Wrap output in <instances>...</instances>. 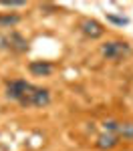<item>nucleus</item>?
Segmentation results:
<instances>
[{
    "label": "nucleus",
    "mask_w": 133,
    "mask_h": 151,
    "mask_svg": "<svg viewBox=\"0 0 133 151\" xmlns=\"http://www.w3.org/2000/svg\"><path fill=\"white\" fill-rule=\"evenodd\" d=\"M81 32H83L87 38H91V40H95V38H101V36L105 35V28H103V24L95 20V18H85L83 22H81Z\"/></svg>",
    "instance_id": "4"
},
{
    "label": "nucleus",
    "mask_w": 133,
    "mask_h": 151,
    "mask_svg": "<svg viewBox=\"0 0 133 151\" xmlns=\"http://www.w3.org/2000/svg\"><path fill=\"white\" fill-rule=\"evenodd\" d=\"M18 22H20L18 14H0V28H10Z\"/></svg>",
    "instance_id": "9"
},
{
    "label": "nucleus",
    "mask_w": 133,
    "mask_h": 151,
    "mask_svg": "<svg viewBox=\"0 0 133 151\" xmlns=\"http://www.w3.org/2000/svg\"><path fill=\"white\" fill-rule=\"evenodd\" d=\"M95 145L99 149H115L117 145H119V137L117 135H113V133H101L99 137H97Z\"/></svg>",
    "instance_id": "7"
},
{
    "label": "nucleus",
    "mask_w": 133,
    "mask_h": 151,
    "mask_svg": "<svg viewBox=\"0 0 133 151\" xmlns=\"http://www.w3.org/2000/svg\"><path fill=\"white\" fill-rule=\"evenodd\" d=\"M8 50L24 52V50H28V40H26L20 32L12 30V32H8Z\"/></svg>",
    "instance_id": "5"
},
{
    "label": "nucleus",
    "mask_w": 133,
    "mask_h": 151,
    "mask_svg": "<svg viewBox=\"0 0 133 151\" xmlns=\"http://www.w3.org/2000/svg\"><path fill=\"white\" fill-rule=\"evenodd\" d=\"M28 70L35 77H48L55 70V67L50 63H47V60H32V63H28Z\"/></svg>",
    "instance_id": "6"
},
{
    "label": "nucleus",
    "mask_w": 133,
    "mask_h": 151,
    "mask_svg": "<svg viewBox=\"0 0 133 151\" xmlns=\"http://www.w3.org/2000/svg\"><path fill=\"white\" fill-rule=\"evenodd\" d=\"M115 135L119 139H133V121H119Z\"/></svg>",
    "instance_id": "8"
},
{
    "label": "nucleus",
    "mask_w": 133,
    "mask_h": 151,
    "mask_svg": "<svg viewBox=\"0 0 133 151\" xmlns=\"http://www.w3.org/2000/svg\"><path fill=\"white\" fill-rule=\"evenodd\" d=\"M0 6H4V8H18V6H26V2H22V0H2Z\"/></svg>",
    "instance_id": "10"
},
{
    "label": "nucleus",
    "mask_w": 133,
    "mask_h": 151,
    "mask_svg": "<svg viewBox=\"0 0 133 151\" xmlns=\"http://www.w3.org/2000/svg\"><path fill=\"white\" fill-rule=\"evenodd\" d=\"M30 85H32V83L24 81V79H14V81H8V83H6V97H8L10 101L20 103V101L24 99V95L28 93Z\"/></svg>",
    "instance_id": "3"
},
{
    "label": "nucleus",
    "mask_w": 133,
    "mask_h": 151,
    "mask_svg": "<svg viewBox=\"0 0 133 151\" xmlns=\"http://www.w3.org/2000/svg\"><path fill=\"white\" fill-rule=\"evenodd\" d=\"M101 55L107 60H123L131 55V45L125 40H109L101 45Z\"/></svg>",
    "instance_id": "1"
},
{
    "label": "nucleus",
    "mask_w": 133,
    "mask_h": 151,
    "mask_svg": "<svg viewBox=\"0 0 133 151\" xmlns=\"http://www.w3.org/2000/svg\"><path fill=\"white\" fill-rule=\"evenodd\" d=\"M48 103H50V91L42 89V87H36V85H30L28 93L20 101L22 107H47Z\"/></svg>",
    "instance_id": "2"
},
{
    "label": "nucleus",
    "mask_w": 133,
    "mask_h": 151,
    "mask_svg": "<svg viewBox=\"0 0 133 151\" xmlns=\"http://www.w3.org/2000/svg\"><path fill=\"white\" fill-rule=\"evenodd\" d=\"M107 20H109V22H115V24H121V26L129 22L127 18H119V16H113V14H109V16H107Z\"/></svg>",
    "instance_id": "11"
}]
</instances>
